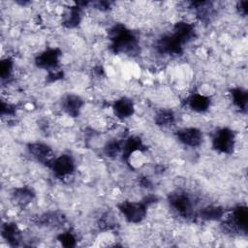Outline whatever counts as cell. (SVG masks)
Segmentation results:
<instances>
[{
    "label": "cell",
    "mask_w": 248,
    "mask_h": 248,
    "mask_svg": "<svg viewBox=\"0 0 248 248\" xmlns=\"http://www.w3.org/2000/svg\"><path fill=\"white\" fill-rule=\"evenodd\" d=\"M235 134L229 128L219 129L212 138L213 148L224 154H231L235 147Z\"/></svg>",
    "instance_id": "1"
},
{
    "label": "cell",
    "mask_w": 248,
    "mask_h": 248,
    "mask_svg": "<svg viewBox=\"0 0 248 248\" xmlns=\"http://www.w3.org/2000/svg\"><path fill=\"white\" fill-rule=\"evenodd\" d=\"M119 211L122 213L124 218L134 224H138L141 222L147 213V207L146 204L143 202H131V201H126L121 202L118 205Z\"/></svg>",
    "instance_id": "2"
},
{
    "label": "cell",
    "mask_w": 248,
    "mask_h": 248,
    "mask_svg": "<svg viewBox=\"0 0 248 248\" xmlns=\"http://www.w3.org/2000/svg\"><path fill=\"white\" fill-rule=\"evenodd\" d=\"M48 167L52 170L54 174L58 177L65 178L70 176L75 171V161L73 157L69 154H62L58 157H55Z\"/></svg>",
    "instance_id": "3"
},
{
    "label": "cell",
    "mask_w": 248,
    "mask_h": 248,
    "mask_svg": "<svg viewBox=\"0 0 248 248\" xmlns=\"http://www.w3.org/2000/svg\"><path fill=\"white\" fill-rule=\"evenodd\" d=\"M170 207L182 217H190L193 213V201L185 193L176 192L170 197Z\"/></svg>",
    "instance_id": "4"
},
{
    "label": "cell",
    "mask_w": 248,
    "mask_h": 248,
    "mask_svg": "<svg viewBox=\"0 0 248 248\" xmlns=\"http://www.w3.org/2000/svg\"><path fill=\"white\" fill-rule=\"evenodd\" d=\"M61 51L58 48H47L42 51L35 59L37 67L49 72L56 71L60 62Z\"/></svg>",
    "instance_id": "5"
},
{
    "label": "cell",
    "mask_w": 248,
    "mask_h": 248,
    "mask_svg": "<svg viewBox=\"0 0 248 248\" xmlns=\"http://www.w3.org/2000/svg\"><path fill=\"white\" fill-rule=\"evenodd\" d=\"M178 140L189 147H198L202 144L203 140L202 132L196 127L182 128L176 132Z\"/></svg>",
    "instance_id": "6"
},
{
    "label": "cell",
    "mask_w": 248,
    "mask_h": 248,
    "mask_svg": "<svg viewBox=\"0 0 248 248\" xmlns=\"http://www.w3.org/2000/svg\"><path fill=\"white\" fill-rule=\"evenodd\" d=\"M28 152L29 154L38 162L43 163V164H47L49 165L51 161L55 158L54 152L52 148L42 142H33L28 144Z\"/></svg>",
    "instance_id": "7"
},
{
    "label": "cell",
    "mask_w": 248,
    "mask_h": 248,
    "mask_svg": "<svg viewBox=\"0 0 248 248\" xmlns=\"http://www.w3.org/2000/svg\"><path fill=\"white\" fill-rule=\"evenodd\" d=\"M112 111L117 118L125 120L134 114L135 106L130 98L121 97L113 103Z\"/></svg>",
    "instance_id": "8"
},
{
    "label": "cell",
    "mask_w": 248,
    "mask_h": 248,
    "mask_svg": "<svg viewBox=\"0 0 248 248\" xmlns=\"http://www.w3.org/2000/svg\"><path fill=\"white\" fill-rule=\"evenodd\" d=\"M210 98L204 94L196 92L188 96L186 100V106L195 112H204L210 108Z\"/></svg>",
    "instance_id": "9"
},
{
    "label": "cell",
    "mask_w": 248,
    "mask_h": 248,
    "mask_svg": "<svg viewBox=\"0 0 248 248\" xmlns=\"http://www.w3.org/2000/svg\"><path fill=\"white\" fill-rule=\"evenodd\" d=\"M82 106V99L75 94H69L62 100V109L72 117H77L79 114Z\"/></svg>",
    "instance_id": "10"
},
{
    "label": "cell",
    "mask_w": 248,
    "mask_h": 248,
    "mask_svg": "<svg viewBox=\"0 0 248 248\" xmlns=\"http://www.w3.org/2000/svg\"><path fill=\"white\" fill-rule=\"evenodd\" d=\"M2 235L12 245H17L21 240V232L15 223H6L3 225Z\"/></svg>",
    "instance_id": "11"
},
{
    "label": "cell",
    "mask_w": 248,
    "mask_h": 248,
    "mask_svg": "<svg viewBox=\"0 0 248 248\" xmlns=\"http://www.w3.org/2000/svg\"><path fill=\"white\" fill-rule=\"evenodd\" d=\"M13 200L21 206H25L31 202L34 197V193L30 188L27 187H20L16 188L13 192Z\"/></svg>",
    "instance_id": "12"
},
{
    "label": "cell",
    "mask_w": 248,
    "mask_h": 248,
    "mask_svg": "<svg viewBox=\"0 0 248 248\" xmlns=\"http://www.w3.org/2000/svg\"><path fill=\"white\" fill-rule=\"evenodd\" d=\"M224 216V209L217 205H208L201 209V218L204 220H220Z\"/></svg>",
    "instance_id": "13"
},
{
    "label": "cell",
    "mask_w": 248,
    "mask_h": 248,
    "mask_svg": "<svg viewBox=\"0 0 248 248\" xmlns=\"http://www.w3.org/2000/svg\"><path fill=\"white\" fill-rule=\"evenodd\" d=\"M232 103L240 109H245L247 106V93L242 88H233L231 91Z\"/></svg>",
    "instance_id": "14"
},
{
    "label": "cell",
    "mask_w": 248,
    "mask_h": 248,
    "mask_svg": "<svg viewBox=\"0 0 248 248\" xmlns=\"http://www.w3.org/2000/svg\"><path fill=\"white\" fill-rule=\"evenodd\" d=\"M174 120H175V117L171 110L163 109L159 111L155 116V122L157 123V125L162 127L170 126L174 122Z\"/></svg>",
    "instance_id": "15"
},
{
    "label": "cell",
    "mask_w": 248,
    "mask_h": 248,
    "mask_svg": "<svg viewBox=\"0 0 248 248\" xmlns=\"http://www.w3.org/2000/svg\"><path fill=\"white\" fill-rule=\"evenodd\" d=\"M14 71V62L11 58L3 59L1 62V78L2 80H8Z\"/></svg>",
    "instance_id": "16"
},
{
    "label": "cell",
    "mask_w": 248,
    "mask_h": 248,
    "mask_svg": "<svg viewBox=\"0 0 248 248\" xmlns=\"http://www.w3.org/2000/svg\"><path fill=\"white\" fill-rule=\"evenodd\" d=\"M58 240L66 247H73L76 245L77 238L71 232H64L58 236Z\"/></svg>",
    "instance_id": "17"
},
{
    "label": "cell",
    "mask_w": 248,
    "mask_h": 248,
    "mask_svg": "<svg viewBox=\"0 0 248 248\" xmlns=\"http://www.w3.org/2000/svg\"><path fill=\"white\" fill-rule=\"evenodd\" d=\"M246 6H247V2H246V1H241V2H238V3H237L236 9H237V11L239 12V14H241V15H243V16H246V14H247Z\"/></svg>",
    "instance_id": "18"
}]
</instances>
